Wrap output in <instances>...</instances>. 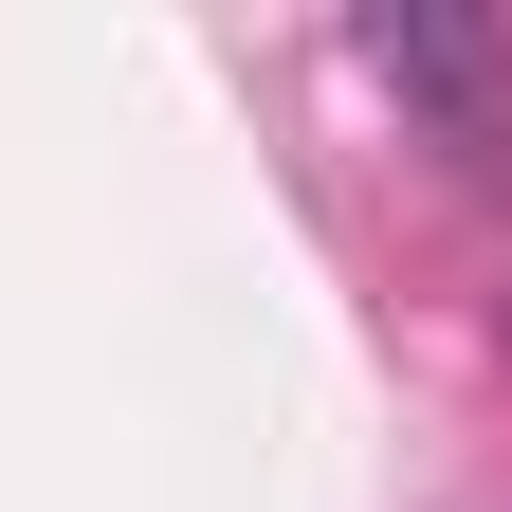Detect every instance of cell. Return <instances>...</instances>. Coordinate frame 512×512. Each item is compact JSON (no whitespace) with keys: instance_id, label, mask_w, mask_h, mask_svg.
I'll return each mask as SVG.
<instances>
[{"instance_id":"obj_1","label":"cell","mask_w":512,"mask_h":512,"mask_svg":"<svg viewBox=\"0 0 512 512\" xmlns=\"http://www.w3.org/2000/svg\"><path fill=\"white\" fill-rule=\"evenodd\" d=\"M366 74H384V92H421V110H494L512 37H458V19H366Z\"/></svg>"}]
</instances>
